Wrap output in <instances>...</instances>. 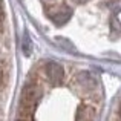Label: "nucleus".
Listing matches in <instances>:
<instances>
[{
	"mask_svg": "<svg viewBox=\"0 0 121 121\" xmlns=\"http://www.w3.org/2000/svg\"><path fill=\"white\" fill-rule=\"evenodd\" d=\"M40 97H41V89L37 84L26 86L20 100V117H32V112L39 103Z\"/></svg>",
	"mask_w": 121,
	"mask_h": 121,
	"instance_id": "obj_1",
	"label": "nucleus"
},
{
	"mask_svg": "<svg viewBox=\"0 0 121 121\" xmlns=\"http://www.w3.org/2000/svg\"><path fill=\"white\" fill-rule=\"evenodd\" d=\"M48 74H49V77L52 78V80H55V78H61V74H63V71H61V68L60 66H57V65H54V63H51L49 66H48Z\"/></svg>",
	"mask_w": 121,
	"mask_h": 121,
	"instance_id": "obj_2",
	"label": "nucleus"
},
{
	"mask_svg": "<svg viewBox=\"0 0 121 121\" xmlns=\"http://www.w3.org/2000/svg\"><path fill=\"white\" fill-rule=\"evenodd\" d=\"M17 121H32V117H18Z\"/></svg>",
	"mask_w": 121,
	"mask_h": 121,
	"instance_id": "obj_3",
	"label": "nucleus"
},
{
	"mask_svg": "<svg viewBox=\"0 0 121 121\" xmlns=\"http://www.w3.org/2000/svg\"><path fill=\"white\" fill-rule=\"evenodd\" d=\"M3 6H2V2H0V25H2V22H3Z\"/></svg>",
	"mask_w": 121,
	"mask_h": 121,
	"instance_id": "obj_4",
	"label": "nucleus"
},
{
	"mask_svg": "<svg viewBox=\"0 0 121 121\" xmlns=\"http://www.w3.org/2000/svg\"><path fill=\"white\" fill-rule=\"evenodd\" d=\"M3 78H5V74H3V71H2V69H0V84H2Z\"/></svg>",
	"mask_w": 121,
	"mask_h": 121,
	"instance_id": "obj_5",
	"label": "nucleus"
},
{
	"mask_svg": "<svg viewBox=\"0 0 121 121\" xmlns=\"http://www.w3.org/2000/svg\"><path fill=\"white\" fill-rule=\"evenodd\" d=\"M118 113H120V118H121V107H120V112Z\"/></svg>",
	"mask_w": 121,
	"mask_h": 121,
	"instance_id": "obj_6",
	"label": "nucleus"
}]
</instances>
